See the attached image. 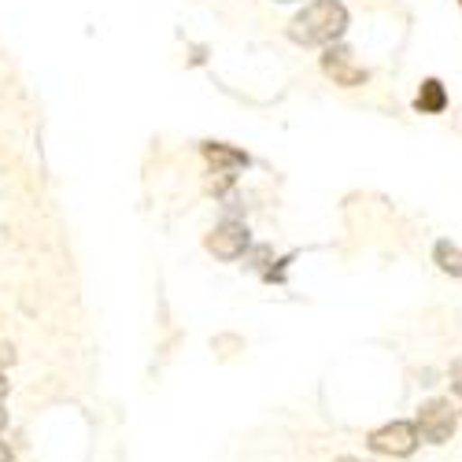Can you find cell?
I'll return each instance as SVG.
<instances>
[{
  "label": "cell",
  "mask_w": 462,
  "mask_h": 462,
  "mask_svg": "<svg viewBox=\"0 0 462 462\" xmlns=\"http://www.w3.org/2000/svg\"><path fill=\"white\" fill-rule=\"evenodd\" d=\"M204 156L208 163H215V171H237V167H248V156L229 144H218V141H208L204 144Z\"/></svg>",
  "instance_id": "obj_6"
},
{
  "label": "cell",
  "mask_w": 462,
  "mask_h": 462,
  "mask_svg": "<svg viewBox=\"0 0 462 462\" xmlns=\"http://www.w3.org/2000/svg\"><path fill=\"white\" fill-rule=\"evenodd\" d=\"M414 426H418V437L421 440L448 444L451 433H455V407H451V400H430V403H421Z\"/></svg>",
  "instance_id": "obj_3"
},
{
  "label": "cell",
  "mask_w": 462,
  "mask_h": 462,
  "mask_svg": "<svg viewBox=\"0 0 462 462\" xmlns=\"http://www.w3.org/2000/svg\"><path fill=\"white\" fill-rule=\"evenodd\" d=\"M451 389L462 396V366H455V377H451Z\"/></svg>",
  "instance_id": "obj_10"
},
{
  "label": "cell",
  "mask_w": 462,
  "mask_h": 462,
  "mask_svg": "<svg viewBox=\"0 0 462 462\" xmlns=\"http://www.w3.org/2000/svg\"><path fill=\"white\" fill-rule=\"evenodd\" d=\"M8 426V414H5V407H0V430H5Z\"/></svg>",
  "instance_id": "obj_13"
},
{
  "label": "cell",
  "mask_w": 462,
  "mask_h": 462,
  "mask_svg": "<svg viewBox=\"0 0 462 462\" xmlns=\"http://www.w3.org/2000/svg\"><path fill=\"white\" fill-rule=\"evenodd\" d=\"M208 252L215 255V259H226V263H234V259H241L245 252H248V245H252V237H248V226L245 222H234V218H226V222H218L211 234H208Z\"/></svg>",
  "instance_id": "obj_4"
},
{
  "label": "cell",
  "mask_w": 462,
  "mask_h": 462,
  "mask_svg": "<svg viewBox=\"0 0 462 462\" xmlns=\"http://www.w3.org/2000/svg\"><path fill=\"white\" fill-rule=\"evenodd\" d=\"M0 462H12V448L5 440H0Z\"/></svg>",
  "instance_id": "obj_11"
},
{
  "label": "cell",
  "mask_w": 462,
  "mask_h": 462,
  "mask_svg": "<svg viewBox=\"0 0 462 462\" xmlns=\"http://www.w3.org/2000/svg\"><path fill=\"white\" fill-rule=\"evenodd\" d=\"M414 107H418L421 115H440V111L448 107L444 86H440L437 79H426V82H421V89H418V97H414Z\"/></svg>",
  "instance_id": "obj_7"
},
{
  "label": "cell",
  "mask_w": 462,
  "mask_h": 462,
  "mask_svg": "<svg viewBox=\"0 0 462 462\" xmlns=\"http://www.w3.org/2000/svg\"><path fill=\"white\" fill-rule=\"evenodd\" d=\"M229 185H234V171H211V181H208L211 192H226Z\"/></svg>",
  "instance_id": "obj_9"
},
{
  "label": "cell",
  "mask_w": 462,
  "mask_h": 462,
  "mask_svg": "<svg viewBox=\"0 0 462 462\" xmlns=\"http://www.w3.org/2000/svg\"><path fill=\"white\" fill-rule=\"evenodd\" d=\"M337 462H359V458H348V455H344V458H337Z\"/></svg>",
  "instance_id": "obj_14"
},
{
  "label": "cell",
  "mask_w": 462,
  "mask_h": 462,
  "mask_svg": "<svg viewBox=\"0 0 462 462\" xmlns=\"http://www.w3.org/2000/svg\"><path fill=\"white\" fill-rule=\"evenodd\" d=\"M366 448L374 455H393V458H407L418 448V426L414 421H389L366 437Z\"/></svg>",
  "instance_id": "obj_2"
},
{
  "label": "cell",
  "mask_w": 462,
  "mask_h": 462,
  "mask_svg": "<svg viewBox=\"0 0 462 462\" xmlns=\"http://www.w3.org/2000/svg\"><path fill=\"white\" fill-rule=\"evenodd\" d=\"M344 30H348V8L340 0H311L289 23V37L296 45H333Z\"/></svg>",
  "instance_id": "obj_1"
},
{
  "label": "cell",
  "mask_w": 462,
  "mask_h": 462,
  "mask_svg": "<svg viewBox=\"0 0 462 462\" xmlns=\"http://www.w3.org/2000/svg\"><path fill=\"white\" fill-rule=\"evenodd\" d=\"M433 259H437V266H440L444 274L462 278V248H458V245H451V241H437Z\"/></svg>",
  "instance_id": "obj_8"
},
{
  "label": "cell",
  "mask_w": 462,
  "mask_h": 462,
  "mask_svg": "<svg viewBox=\"0 0 462 462\" xmlns=\"http://www.w3.org/2000/svg\"><path fill=\"white\" fill-rule=\"evenodd\" d=\"M322 70L333 79V86H344V89H356L366 82V67L356 63V56L340 45H329L326 56H322Z\"/></svg>",
  "instance_id": "obj_5"
},
{
  "label": "cell",
  "mask_w": 462,
  "mask_h": 462,
  "mask_svg": "<svg viewBox=\"0 0 462 462\" xmlns=\"http://www.w3.org/2000/svg\"><path fill=\"white\" fill-rule=\"evenodd\" d=\"M458 5H462V0H458Z\"/></svg>",
  "instance_id": "obj_15"
},
{
  "label": "cell",
  "mask_w": 462,
  "mask_h": 462,
  "mask_svg": "<svg viewBox=\"0 0 462 462\" xmlns=\"http://www.w3.org/2000/svg\"><path fill=\"white\" fill-rule=\"evenodd\" d=\"M282 5H285V0H282Z\"/></svg>",
  "instance_id": "obj_16"
},
{
  "label": "cell",
  "mask_w": 462,
  "mask_h": 462,
  "mask_svg": "<svg viewBox=\"0 0 462 462\" xmlns=\"http://www.w3.org/2000/svg\"><path fill=\"white\" fill-rule=\"evenodd\" d=\"M5 396H8V377L0 374V400H5Z\"/></svg>",
  "instance_id": "obj_12"
}]
</instances>
